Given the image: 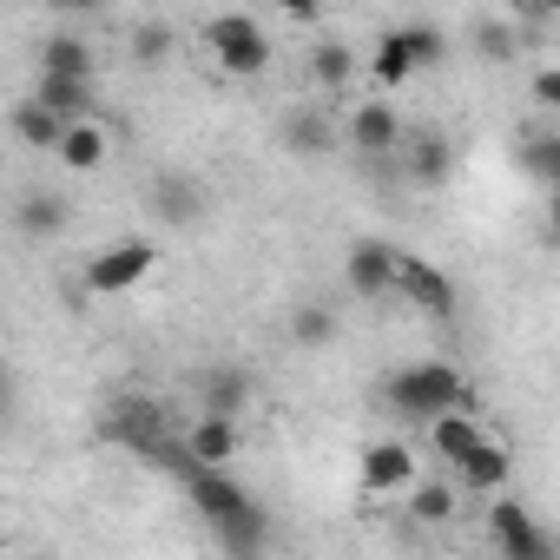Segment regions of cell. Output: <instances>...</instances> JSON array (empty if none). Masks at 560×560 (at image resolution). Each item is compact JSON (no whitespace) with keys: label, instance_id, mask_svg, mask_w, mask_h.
Returning <instances> with one entry per match:
<instances>
[{"label":"cell","instance_id":"obj_19","mask_svg":"<svg viewBox=\"0 0 560 560\" xmlns=\"http://www.w3.org/2000/svg\"><path fill=\"white\" fill-rule=\"evenodd\" d=\"M514 165H521L540 191H553V185H560V126H534V132H521Z\"/></svg>","mask_w":560,"mask_h":560},{"label":"cell","instance_id":"obj_6","mask_svg":"<svg viewBox=\"0 0 560 560\" xmlns=\"http://www.w3.org/2000/svg\"><path fill=\"white\" fill-rule=\"evenodd\" d=\"M396 270H402V250L396 244H383V237H357L350 244V257H343V284H350V298H396Z\"/></svg>","mask_w":560,"mask_h":560},{"label":"cell","instance_id":"obj_7","mask_svg":"<svg viewBox=\"0 0 560 560\" xmlns=\"http://www.w3.org/2000/svg\"><path fill=\"white\" fill-rule=\"evenodd\" d=\"M145 211H152L165 231H185V224H198V218L211 211V191H205L191 172H152V185H145Z\"/></svg>","mask_w":560,"mask_h":560},{"label":"cell","instance_id":"obj_9","mask_svg":"<svg viewBox=\"0 0 560 560\" xmlns=\"http://www.w3.org/2000/svg\"><path fill=\"white\" fill-rule=\"evenodd\" d=\"M396 298H409V304L429 311V317H455V277H448L442 264H429V257H402Z\"/></svg>","mask_w":560,"mask_h":560},{"label":"cell","instance_id":"obj_32","mask_svg":"<svg viewBox=\"0 0 560 560\" xmlns=\"http://www.w3.org/2000/svg\"><path fill=\"white\" fill-rule=\"evenodd\" d=\"M547 244H560V185L547 191Z\"/></svg>","mask_w":560,"mask_h":560},{"label":"cell","instance_id":"obj_13","mask_svg":"<svg viewBox=\"0 0 560 560\" xmlns=\"http://www.w3.org/2000/svg\"><path fill=\"white\" fill-rule=\"evenodd\" d=\"M67 198L60 191H47V185H27L21 191V205H14V231L27 237V244H54L60 231H67Z\"/></svg>","mask_w":560,"mask_h":560},{"label":"cell","instance_id":"obj_33","mask_svg":"<svg viewBox=\"0 0 560 560\" xmlns=\"http://www.w3.org/2000/svg\"><path fill=\"white\" fill-rule=\"evenodd\" d=\"M47 8H60V14H93L100 0H47Z\"/></svg>","mask_w":560,"mask_h":560},{"label":"cell","instance_id":"obj_15","mask_svg":"<svg viewBox=\"0 0 560 560\" xmlns=\"http://www.w3.org/2000/svg\"><path fill=\"white\" fill-rule=\"evenodd\" d=\"M277 139H284V152H298V159L337 152V126H330V113H317V106H291L284 119H277Z\"/></svg>","mask_w":560,"mask_h":560},{"label":"cell","instance_id":"obj_25","mask_svg":"<svg viewBox=\"0 0 560 560\" xmlns=\"http://www.w3.org/2000/svg\"><path fill=\"white\" fill-rule=\"evenodd\" d=\"M54 113H67V119H93V80H67V73H40V86H34Z\"/></svg>","mask_w":560,"mask_h":560},{"label":"cell","instance_id":"obj_30","mask_svg":"<svg viewBox=\"0 0 560 560\" xmlns=\"http://www.w3.org/2000/svg\"><path fill=\"white\" fill-rule=\"evenodd\" d=\"M527 100L547 106V113H560V67H534L527 73Z\"/></svg>","mask_w":560,"mask_h":560},{"label":"cell","instance_id":"obj_31","mask_svg":"<svg viewBox=\"0 0 560 560\" xmlns=\"http://www.w3.org/2000/svg\"><path fill=\"white\" fill-rule=\"evenodd\" d=\"M277 14H291V21H317L324 14V0H270Z\"/></svg>","mask_w":560,"mask_h":560},{"label":"cell","instance_id":"obj_16","mask_svg":"<svg viewBox=\"0 0 560 560\" xmlns=\"http://www.w3.org/2000/svg\"><path fill=\"white\" fill-rule=\"evenodd\" d=\"M422 429H429V455H442V462H462V455H468V448L488 435V429H481V416H475L468 402H462V409H442V416H429Z\"/></svg>","mask_w":560,"mask_h":560},{"label":"cell","instance_id":"obj_18","mask_svg":"<svg viewBox=\"0 0 560 560\" xmlns=\"http://www.w3.org/2000/svg\"><path fill=\"white\" fill-rule=\"evenodd\" d=\"M455 468H462V488H475V494H501V488H508V475H514V455H508L494 435H481Z\"/></svg>","mask_w":560,"mask_h":560},{"label":"cell","instance_id":"obj_3","mask_svg":"<svg viewBox=\"0 0 560 560\" xmlns=\"http://www.w3.org/2000/svg\"><path fill=\"white\" fill-rule=\"evenodd\" d=\"M205 47L211 60L231 73V80H257L270 67V34L250 21V14H211L205 21Z\"/></svg>","mask_w":560,"mask_h":560},{"label":"cell","instance_id":"obj_14","mask_svg":"<svg viewBox=\"0 0 560 560\" xmlns=\"http://www.w3.org/2000/svg\"><path fill=\"white\" fill-rule=\"evenodd\" d=\"M284 337H291V350H304V357H324V350H337V337H343V317H337V304H317V298H304V304L291 311Z\"/></svg>","mask_w":560,"mask_h":560},{"label":"cell","instance_id":"obj_29","mask_svg":"<svg viewBox=\"0 0 560 560\" xmlns=\"http://www.w3.org/2000/svg\"><path fill=\"white\" fill-rule=\"evenodd\" d=\"M475 47H481V60H494V67L514 60V34H508L501 21H481V27H475Z\"/></svg>","mask_w":560,"mask_h":560},{"label":"cell","instance_id":"obj_23","mask_svg":"<svg viewBox=\"0 0 560 560\" xmlns=\"http://www.w3.org/2000/svg\"><path fill=\"white\" fill-rule=\"evenodd\" d=\"M409 73H422V67H416L409 40H402V27H396V34L376 40V54H370V80H376V86H402Z\"/></svg>","mask_w":560,"mask_h":560},{"label":"cell","instance_id":"obj_24","mask_svg":"<svg viewBox=\"0 0 560 560\" xmlns=\"http://www.w3.org/2000/svg\"><path fill=\"white\" fill-rule=\"evenodd\" d=\"M350 73H357V54H350L343 40H317V47H311V86H317V93L350 86Z\"/></svg>","mask_w":560,"mask_h":560},{"label":"cell","instance_id":"obj_20","mask_svg":"<svg viewBox=\"0 0 560 560\" xmlns=\"http://www.w3.org/2000/svg\"><path fill=\"white\" fill-rule=\"evenodd\" d=\"M185 448H191V462L224 468V462L237 455V416H198V429L185 435Z\"/></svg>","mask_w":560,"mask_h":560},{"label":"cell","instance_id":"obj_8","mask_svg":"<svg viewBox=\"0 0 560 560\" xmlns=\"http://www.w3.org/2000/svg\"><path fill=\"white\" fill-rule=\"evenodd\" d=\"M191 396H198L205 416H244V409L257 402V376H250L244 363H211V370H198Z\"/></svg>","mask_w":560,"mask_h":560},{"label":"cell","instance_id":"obj_11","mask_svg":"<svg viewBox=\"0 0 560 560\" xmlns=\"http://www.w3.org/2000/svg\"><path fill=\"white\" fill-rule=\"evenodd\" d=\"M416 488V448L409 442H370L363 448V494H402Z\"/></svg>","mask_w":560,"mask_h":560},{"label":"cell","instance_id":"obj_12","mask_svg":"<svg viewBox=\"0 0 560 560\" xmlns=\"http://www.w3.org/2000/svg\"><path fill=\"white\" fill-rule=\"evenodd\" d=\"M409 132H402V119H396V106L389 100H363L357 113H350V145L363 152V159H383V152H396Z\"/></svg>","mask_w":560,"mask_h":560},{"label":"cell","instance_id":"obj_21","mask_svg":"<svg viewBox=\"0 0 560 560\" xmlns=\"http://www.w3.org/2000/svg\"><path fill=\"white\" fill-rule=\"evenodd\" d=\"M54 159H60L67 172H100V165H106V126H93V119H73Z\"/></svg>","mask_w":560,"mask_h":560},{"label":"cell","instance_id":"obj_17","mask_svg":"<svg viewBox=\"0 0 560 560\" xmlns=\"http://www.w3.org/2000/svg\"><path fill=\"white\" fill-rule=\"evenodd\" d=\"M67 126H73V119H67V113H54V106H47L40 93L14 106V139H21L27 152H60V139H67Z\"/></svg>","mask_w":560,"mask_h":560},{"label":"cell","instance_id":"obj_26","mask_svg":"<svg viewBox=\"0 0 560 560\" xmlns=\"http://www.w3.org/2000/svg\"><path fill=\"white\" fill-rule=\"evenodd\" d=\"M409 514L429 521V527L455 521V488H448V481H416V488H409Z\"/></svg>","mask_w":560,"mask_h":560},{"label":"cell","instance_id":"obj_5","mask_svg":"<svg viewBox=\"0 0 560 560\" xmlns=\"http://www.w3.org/2000/svg\"><path fill=\"white\" fill-rule=\"evenodd\" d=\"M488 540H494L508 560H553V553H560V540H553L521 501H508V494L488 508Z\"/></svg>","mask_w":560,"mask_h":560},{"label":"cell","instance_id":"obj_10","mask_svg":"<svg viewBox=\"0 0 560 560\" xmlns=\"http://www.w3.org/2000/svg\"><path fill=\"white\" fill-rule=\"evenodd\" d=\"M402 172H409L422 191L448 185V172H455V145H448V132H435V126L409 132V139H402Z\"/></svg>","mask_w":560,"mask_h":560},{"label":"cell","instance_id":"obj_22","mask_svg":"<svg viewBox=\"0 0 560 560\" xmlns=\"http://www.w3.org/2000/svg\"><path fill=\"white\" fill-rule=\"evenodd\" d=\"M40 73H67V80H93V47L80 34H54L40 47Z\"/></svg>","mask_w":560,"mask_h":560},{"label":"cell","instance_id":"obj_28","mask_svg":"<svg viewBox=\"0 0 560 560\" xmlns=\"http://www.w3.org/2000/svg\"><path fill=\"white\" fill-rule=\"evenodd\" d=\"M402 40H409V54H416V67H422V73H429V67H442V54H448V34H442V27H429V21L402 27Z\"/></svg>","mask_w":560,"mask_h":560},{"label":"cell","instance_id":"obj_27","mask_svg":"<svg viewBox=\"0 0 560 560\" xmlns=\"http://www.w3.org/2000/svg\"><path fill=\"white\" fill-rule=\"evenodd\" d=\"M132 60L139 67H165L172 60V27L165 21H139L132 27Z\"/></svg>","mask_w":560,"mask_h":560},{"label":"cell","instance_id":"obj_2","mask_svg":"<svg viewBox=\"0 0 560 560\" xmlns=\"http://www.w3.org/2000/svg\"><path fill=\"white\" fill-rule=\"evenodd\" d=\"M383 402H389L396 416H409V422H429V416H442V409H462V402H468V409H481V402L468 396L462 370H455V363H442V357L396 370V376L383 383Z\"/></svg>","mask_w":560,"mask_h":560},{"label":"cell","instance_id":"obj_1","mask_svg":"<svg viewBox=\"0 0 560 560\" xmlns=\"http://www.w3.org/2000/svg\"><path fill=\"white\" fill-rule=\"evenodd\" d=\"M185 494H191V508L205 514V527H211V540L224 547V553H257L264 540H270V514L224 475V468H211V462H191L185 475Z\"/></svg>","mask_w":560,"mask_h":560},{"label":"cell","instance_id":"obj_4","mask_svg":"<svg viewBox=\"0 0 560 560\" xmlns=\"http://www.w3.org/2000/svg\"><path fill=\"white\" fill-rule=\"evenodd\" d=\"M152 270H159V244H152V237H119V244H106V250L86 264V291H93V298H126V291L145 284Z\"/></svg>","mask_w":560,"mask_h":560}]
</instances>
